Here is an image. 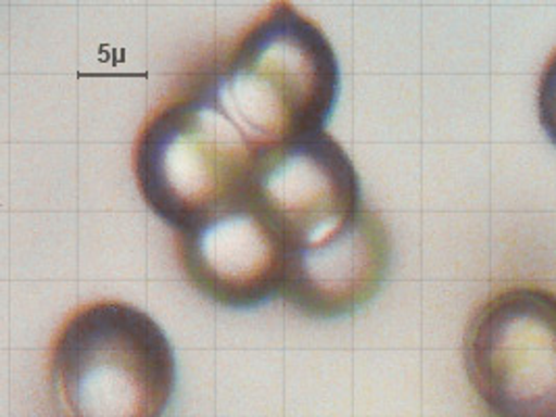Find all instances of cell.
Returning a JSON list of instances; mask_svg holds the SVG:
<instances>
[{"instance_id":"cell-1","label":"cell","mask_w":556,"mask_h":417,"mask_svg":"<svg viewBox=\"0 0 556 417\" xmlns=\"http://www.w3.org/2000/svg\"><path fill=\"white\" fill-rule=\"evenodd\" d=\"M204 76L229 117L261 149L328 131L342 90L328 34L290 2L265 9Z\"/></svg>"},{"instance_id":"cell-2","label":"cell","mask_w":556,"mask_h":417,"mask_svg":"<svg viewBox=\"0 0 556 417\" xmlns=\"http://www.w3.org/2000/svg\"><path fill=\"white\" fill-rule=\"evenodd\" d=\"M204 74L159 104L134 144L136 186L176 235L251 199L261 153Z\"/></svg>"},{"instance_id":"cell-3","label":"cell","mask_w":556,"mask_h":417,"mask_svg":"<svg viewBox=\"0 0 556 417\" xmlns=\"http://www.w3.org/2000/svg\"><path fill=\"white\" fill-rule=\"evenodd\" d=\"M176 380L167 334L129 303H88L52 339L47 374L52 417H163Z\"/></svg>"},{"instance_id":"cell-4","label":"cell","mask_w":556,"mask_h":417,"mask_svg":"<svg viewBox=\"0 0 556 417\" xmlns=\"http://www.w3.org/2000/svg\"><path fill=\"white\" fill-rule=\"evenodd\" d=\"M465 369L488 417L556 416V294L506 288L465 332Z\"/></svg>"},{"instance_id":"cell-5","label":"cell","mask_w":556,"mask_h":417,"mask_svg":"<svg viewBox=\"0 0 556 417\" xmlns=\"http://www.w3.org/2000/svg\"><path fill=\"white\" fill-rule=\"evenodd\" d=\"M251 199L276 222L294 253L331 235L365 207L353 159L329 131L265 149Z\"/></svg>"},{"instance_id":"cell-6","label":"cell","mask_w":556,"mask_h":417,"mask_svg":"<svg viewBox=\"0 0 556 417\" xmlns=\"http://www.w3.org/2000/svg\"><path fill=\"white\" fill-rule=\"evenodd\" d=\"M186 280L228 309H256L283 292L294 247L276 222L249 199L176 235Z\"/></svg>"},{"instance_id":"cell-7","label":"cell","mask_w":556,"mask_h":417,"mask_svg":"<svg viewBox=\"0 0 556 417\" xmlns=\"http://www.w3.org/2000/svg\"><path fill=\"white\" fill-rule=\"evenodd\" d=\"M390 261L392 238L383 219L363 207L344 226L292 255L281 296L315 319L344 317L380 292Z\"/></svg>"},{"instance_id":"cell-8","label":"cell","mask_w":556,"mask_h":417,"mask_svg":"<svg viewBox=\"0 0 556 417\" xmlns=\"http://www.w3.org/2000/svg\"><path fill=\"white\" fill-rule=\"evenodd\" d=\"M540 124L556 144V51L546 61L538 84Z\"/></svg>"},{"instance_id":"cell-9","label":"cell","mask_w":556,"mask_h":417,"mask_svg":"<svg viewBox=\"0 0 556 417\" xmlns=\"http://www.w3.org/2000/svg\"><path fill=\"white\" fill-rule=\"evenodd\" d=\"M556 417V416H555Z\"/></svg>"}]
</instances>
